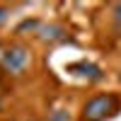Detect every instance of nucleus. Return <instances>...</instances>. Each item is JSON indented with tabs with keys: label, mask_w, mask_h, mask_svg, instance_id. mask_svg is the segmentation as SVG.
I'll list each match as a JSON object with an SVG mask.
<instances>
[{
	"label": "nucleus",
	"mask_w": 121,
	"mask_h": 121,
	"mask_svg": "<svg viewBox=\"0 0 121 121\" xmlns=\"http://www.w3.org/2000/svg\"><path fill=\"white\" fill-rule=\"evenodd\" d=\"M0 112H3V102H0Z\"/></svg>",
	"instance_id": "9b49d317"
},
{
	"label": "nucleus",
	"mask_w": 121,
	"mask_h": 121,
	"mask_svg": "<svg viewBox=\"0 0 121 121\" xmlns=\"http://www.w3.org/2000/svg\"><path fill=\"white\" fill-rule=\"evenodd\" d=\"M7 15H10V10H7L5 5H0V24H3L5 19H7Z\"/></svg>",
	"instance_id": "6e6552de"
},
{
	"label": "nucleus",
	"mask_w": 121,
	"mask_h": 121,
	"mask_svg": "<svg viewBox=\"0 0 121 121\" xmlns=\"http://www.w3.org/2000/svg\"><path fill=\"white\" fill-rule=\"evenodd\" d=\"M112 15H114V22L121 24V3H116V5L112 7Z\"/></svg>",
	"instance_id": "423d86ee"
},
{
	"label": "nucleus",
	"mask_w": 121,
	"mask_h": 121,
	"mask_svg": "<svg viewBox=\"0 0 121 121\" xmlns=\"http://www.w3.org/2000/svg\"><path fill=\"white\" fill-rule=\"evenodd\" d=\"M39 39H41V41H60V39H65V27H60V24H41L39 27Z\"/></svg>",
	"instance_id": "20e7f679"
},
{
	"label": "nucleus",
	"mask_w": 121,
	"mask_h": 121,
	"mask_svg": "<svg viewBox=\"0 0 121 121\" xmlns=\"http://www.w3.org/2000/svg\"><path fill=\"white\" fill-rule=\"evenodd\" d=\"M3 90H5V87H3V82H0V95H3Z\"/></svg>",
	"instance_id": "9d476101"
},
{
	"label": "nucleus",
	"mask_w": 121,
	"mask_h": 121,
	"mask_svg": "<svg viewBox=\"0 0 121 121\" xmlns=\"http://www.w3.org/2000/svg\"><path fill=\"white\" fill-rule=\"evenodd\" d=\"M65 116H68V114L63 112V109H58V114H53V116L48 119V121H65Z\"/></svg>",
	"instance_id": "0eeeda50"
},
{
	"label": "nucleus",
	"mask_w": 121,
	"mask_h": 121,
	"mask_svg": "<svg viewBox=\"0 0 121 121\" xmlns=\"http://www.w3.org/2000/svg\"><path fill=\"white\" fill-rule=\"evenodd\" d=\"M121 107V99L114 92L107 95H97L92 99H87L82 107V121H104L109 116H114Z\"/></svg>",
	"instance_id": "f257e3e1"
},
{
	"label": "nucleus",
	"mask_w": 121,
	"mask_h": 121,
	"mask_svg": "<svg viewBox=\"0 0 121 121\" xmlns=\"http://www.w3.org/2000/svg\"><path fill=\"white\" fill-rule=\"evenodd\" d=\"M29 46L24 44H10L5 46V53H3V60H0V68L10 75H22V70L29 65Z\"/></svg>",
	"instance_id": "f03ea898"
},
{
	"label": "nucleus",
	"mask_w": 121,
	"mask_h": 121,
	"mask_svg": "<svg viewBox=\"0 0 121 121\" xmlns=\"http://www.w3.org/2000/svg\"><path fill=\"white\" fill-rule=\"evenodd\" d=\"M39 19H24V22H19L17 29H15V34H24V32H39Z\"/></svg>",
	"instance_id": "39448f33"
},
{
	"label": "nucleus",
	"mask_w": 121,
	"mask_h": 121,
	"mask_svg": "<svg viewBox=\"0 0 121 121\" xmlns=\"http://www.w3.org/2000/svg\"><path fill=\"white\" fill-rule=\"evenodd\" d=\"M3 53H5V44H0V60H3Z\"/></svg>",
	"instance_id": "1a4fd4ad"
},
{
	"label": "nucleus",
	"mask_w": 121,
	"mask_h": 121,
	"mask_svg": "<svg viewBox=\"0 0 121 121\" xmlns=\"http://www.w3.org/2000/svg\"><path fill=\"white\" fill-rule=\"evenodd\" d=\"M119 80H121V75H119Z\"/></svg>",
	"instance_id": "f8f14e48"
},
{
	"label": "nucleus",
	"mask_w": 121,
	"mask_h": 121,
	"mask_svg": "<svg viewBox=\"0 0 121 121\" xmlns=\"http://www.w3.org/2000/svg\"><path fill=\"white\" fill-rule=\"evenodd\" d=\"M68 73L80 75V78H87V80H99L102 78V70L95 63H87V60H78V63H70L68 65Z\"/></svg>",
	"instance_id": "7ed1b4c3"
}]
</instances>
